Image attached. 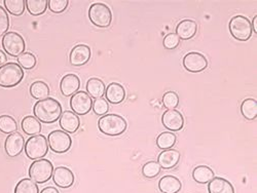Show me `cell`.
Segmentation results:
<instances>
[{
	"mask_svg": "<svg viewBox=\"0 0 257 193\" xmlns=\"http://www.w3.org/2000/svg\"><path fill=\"white\" fill-rule=\"evenodd\" d=\"M161 169L162 167L158 161H155V160L148 161L142 167V174L144 177L152 179L159 176V174L161 173Z\"/></svg>",
	"mask_w": 257,
	"mask_h": 193,
	"instance_id": "33",
	"label": "cell"
},
{
	"mask_svg": "<svg viewBox=\"0 0 257 193\" xmlns=\"http://www.w3.org/2000/svg\"><path fill=\"white\" fill-rule=\"evenodd\" d=\"M98 127L104 135L111 137L119 136L126 130V121L120 115L106 114L99 119Z\"/></svg>",
	"mask_w": 257,
	"mask_h": 193,
	"instance_id": "2",
	"label": "cell"
},
{
	"mask_svg": "<svg viewBox=\"0 0 257 193\" xmlns=\"http://www.w3.org/2000/svg\"><path fill=\"white\" fill-rule=\"evenodd\" d=\"M21 125H22L24 133L29 136H34L41 132V124L39 120L34 116L24 117Z\"/></svg>",
	"mask_w": 257,
	"mask_h": 193,
	"instance_id": "26",
	"label": "cell"
},
{
	"mask_svg": "<svg viewBox=\"0 0 257 193\" xmlns=\"http://www.w3.org/2000/svg\"><path fill=\"white\" fill-rule=\"evenodd\" d=\"M89 18L93 25L99 28L109 27L112 21L110 9L104 4H94L89 10Z\"/></svg>",
	"mask_w": 257,
	"mask_h": 193,
	"instance_id": "7",
	"label": "cell"
},
{
	"mask_svg": "<svg viewBox=\"0 0 257 193\" xmlns=\"http://www.w3.org/2000/svg\"><path fill=\"white\" fill-rule=\"evenodd\" d=\"M198 24L192 20H183L176 28V34L180 39L188 40L196 35Z\"/></svg>",
	"mask_w": 257,
	"mask_h": 193,
	"instance_id": "20",
	"label": "cell"
},
{
	"mask_svg": "<svg viewBox=\"0 0 257 193\" xmlns=\"http://www.w3.org/2000/svg\"><path fill=\"white\" fill-rule=\"evenodd\" d=\"M182 184L180 180L174 176H165L159 182V189L162 193H178Z\"/></svg>",
	"mask_w": 257,
	"mask_h": 193,
	"instance_id": "22",
	"label": "cell"
},
{
	"mask_svg": "<svg viewBox=\"0 0 257 193\" xmlns=\"http://www.w3.org/2000/svg\"><path fill=\"white\" fill-rule=\"evenodd\" d=\"M180 156V152L177 151V150L172 148L167 149L164 150L163 152H161V154L158 157V162L162 168L170 169L175 167L178 164Z\"/></svg>",
	"mask_w": 257,
	"mask_h": 193,
	"instance_id": "16",
	"label": "cell"
},
{
	"mask_svg": "<svg viewBox=\"0 0 257 193\" xmlns=\"http://www.w3.org/2000/svg\"><path fill=\"white\" fill-rule=\"evenodd\" d=\"M26 7L32 16H40L47 11L48 0H26Z\"/></svg>",
	"mask_w": 257,
	"mask_h": 193,
	"instance_id": "28",
	"label": "cell"
},
{
	"mask_svg": "<svg viewBox=\"0 0 257 193\" xmlns=\"http://www.w3.org/2000/svg\"><path fill=\"white\" fill-rule=\"evenodd\" d=\"M251 26H252V31L257 33V16L254 17L252 23H251Z\"/></svg>",
	"mask_w": 257,
	"mask_h": 193,
	"instance_id": "42",
	"label": "cell"
},
{
	"mask_svg": "<svg viewBox=\"0 0 257 193\" xmlns=\"http://www.w3.org/2000/svg\"><path fill=\"white\" fill-rule=\"evenodd\" d=\"M163 104L167 109H175L179 105V97L175 92H168L163 97Z\"/></svg>",
	"mask_w": 257,
	"mask_h": 193,
	"instance_id": "35",
	"label": "cell"
},
{
	"mask_svg": "<svg viewBox=\"0 0 257 193\" xmlns=\"http://www.w3.org/2000/svg\"><path fill=\"white\" fill-rule=\"evenodd\" d=\"M69 5L68 0H49L48 7L51 12L55 14H61L67 9Z\"/></svg>",
	"mask_w": 257,
	"mask_h": 193,
	"instance_id": "36",
	"label": "cell"
},
{
	"mask_svg": "<svg viewBox=\"0 0 257 193\" xmlns=\"http://www.w3.org/2000/svg\"><path fill=\"white\" fill-rule=\"evenodd\" d=\"M229 32L231 36L240 41H247L252 35L251 22L247 17L234 16L229 21Z\"/></svg>",
	"mask_w": 257,
	"mask_h": 193,
	"instance_id": "5",
	"label": "cell"
},
{
	"mask_svg": "<svg viewBox=\"0 0 257 193\" xmlns=\"http://www.w3.org/2000/svg\"><path fill=\"white\" fill-rule=\"evenodd\" d=\"M80 125V120L78 116L73 111H64L60 117V126L64 132L73 134L75 133Z\"/></svg>",
	"mask_w": 257,
	"mask_h": 193,
	"instance_id": "18",
	"label": "cell"
},
{
	"mask_svg": "<svg viewBox=\"0 0 257 193\" xmlns=\"http://www.w3.org/2000/svg\"><path fill=\"white\" fill-rule=\"evenodd\" d=\"M176 143V136L173 133L165 132L157 138V145L160 149H171Z\"/></svg>",
	"mask_w": 257,
	"mask_h": 193,
	"instance_id": "31",
	"label": "cell"
},
{
	"mask_svg": "<svg viewBox=\"0 0 257 193\" xmlns=\"http://www.w3.org/2000/svg\"><path fill=\"white\" fill-rule=\"evenodd\" d=\"M25 147V139L18 132L10 134L6 139L5 149L6 152L10 157H16L22 153L23 149Z\"/></svg>",
	"mask_w": 257,
	"mask_h": 193,
	"instance_id": "12",
	"label": "cell"
},
{
	"mask_svg": "<svg viewBox=\"0 0 257 193\" xmlns=\"http://www.w3.org/2000/svg\"><path fill=\"white\" fill-rule=\"evenodd\" d=\"M18 64L22 68L30 70L33 69L36 65V58L31 53H23L18 57Z\"/></svg>",
	"mask_w": 257,
	"mask_h": 193,
	"instance_id": "34",
	"label": "cell"
},
{
	"mask_svg": "<svg viewBox=\"0 0 257 193\" xmlns=\"http://www.w3.org/2000/svg\"><path fill=\"white\" fill-rule=\"evenodd\" d=\"M40 193H60V192L55 187H46L45 189L41 190Z\"/></svg>",
	"mask_w": 257,
	"mask_h": 193,
	"instance_id": "41",
	"label": "cell"
},
{
	"mask_svg": "<svg viewBox=\"0 0 257 193\" xmlns=\"http://www.w3.org/2000/svg\"><path fill=\"white\" fill-rule=\"evenodd\" d=\"M3 48L12 57H19L25 51L24 38L17 32H8L3 37Z\"/></svg>",
	"mask_w": 257,
	"mask_h": 193,
	"instance_id": "8",
	"label": "cell"
},
{
	"mask_svg": "<svg viewBox=\"0 0 257 193\" xmlns=\"http://www.w3.org/2000/svg\"><path fill=\"white\" fill-rule=\"evenodd\" d=\"M54 171L53 163L49 159H38L33 161L29 168V177L32 181L38 184H44L48 182Z\"/></svg>",
	"mask_w": 257,
	"mask_h": 193,
	"instance_id": "4",
	"label": "cell"
},
{
	"mask_svg": "<svg viewBox=\"0 0 257 193\" xmlns=\"http://www.w3.org/2000/svg\"><path fill=\"white\" fill-rule=\"evenodd\" d=\"M48 144L52 151L56 153H65L71 147L72 140L64 131H53L48 137Z\"/></svg>",
	"mask_w": 257,
	"mask_h": 193,
	"instance_id": "9",
	"label": "cell"
},
{
	"mask_svg": "<svg viewBox=\"0 0 257 193\" xmlns=\"http://www.w3.org/2000/svg\"><path fill=\"white\" fill-rule=\"evenodd\" d=\"M24 78V70L18 63L11 62L0 67V87L14 88Z\"/></svg>",
	"mask_w": 257,
	"mask_h": 193,
	"instance_id": "3",
	"label": "cell"
},
{
	"mask_svg": "<svg viewBox=\"0 0 257 193\" xmlns=\"http://www.w3.org/2000/svg\"><path fill=\"white\" fill-rule=\"evenodd\" d=\"M91 49L85 45H78L74 47L69 55V62L74 67H80L87 64L91 59Z\"/></svg>",
	"mask_w": 257,
	"mask_h": 193,
	"instance_id": "15",
	"label": "cell"
},
{
	"mask_svg": "<svg viewBox=\"0 0 257 193\" xmlns=\"http://www.w3.org/2000/svg\"><path fill=\"white\" fill-rule=\"evenodd\" d=\"M18 131V123L16 119L9 115L0 116V132L5 134H13Z\"/></svg>",
	"mask_w": 257,
	"mask_h": 193,
	"instance_id": "30",
	"label": "cell"
},
{
	"mask_svg": "<svg viewBox=\"0 0 257 193\" xmlns=\"http://www.w3.org/2000/svg\"><path fill=\"white\" fill-rule=\"evenodd\" d=\"M15 193H39V189L31 179H22L17 184Z\"/></svg>",
	"mask_w": 257,
	"mask_h": 193,
	"instance_id": "32",
	"label": "cell"
},
{
	"mask_svg": "<svg viewBox=\"0 0 257 193\" xmlns=\"http://www.w3.org/2000/svg\"><path fill=\"white\" fill-rule=\"evenodd\" d=\"M48 151L49 144L47 138L42 135L30 137L25 144V152L30 159H41L48 154Z\"/></svg>",
	"mask_w": 257,
	"mask_h": 193,
	"instance_id": "6",
	"label": "cell"
},
{
	"mask_svg": "<svg viewBox=\"0 0 257 193\" xmlns=\"http://www.w3.org/2000/svg\"><path fill=\"white\" fill-rule=\"evenodd\" d=\"M180 44V38L177 36L176 33H169L165 36L163 45L167 50H174Z\"/></svg>",
	"mask_w": 257,
	"mask_h": 193,
	"instance_id": "37",
	"label": "cell"
},
{
	"mask_svg": "<svg viewBox=\"0 0 257 193\" xmlns=\"http://www.w3.org/2000/svg\"><path fill=\"white\" fill-rule=\"evenodd\" d=\"M7 62H8L7 55L3 51H0V67L4 66L5 64H7Z\"/></svg>",
	"mask_w": 257,
	"mask_h": 193,
	"instance_id": "40",
	"label": "cell"
},
{
	"mask_svg": "<svg viewBox=\"0 0 257 193\" xmlns=\"http://www.w3.org/2000/svg\"><path fill=\"white\" fill-rule=\"evenodd\" d=\"M214 177L215 175H214L213 169L207 165H199L192 171V178L200 184H207Z\"/></svg>",
	"mask_w": 257,
	"mask_h": 193,
	"instance_id": "23",
	"label": "cell"
},
{
	"mask_svg": "<svg viewBox=\"0 0 257 193\" xmlns=\"http://www.w3.org/2000/svg\"><path fill=\"white\" fill-rule=\"evenodd\" d=\"M104 96L106 97L107 102L111 104H119L125 98V91L121 84L117 82H112L106 88Z\"/></svg>",
	"mask_w": 257,
	"mask_h": 193,
	"instance_id": "19",
	"label": "cell"
},
{
	"mask_svg": "<svg viewBox=\"0 0 257 193\" xmlns=\"http://www.w3.org/2000/svg\"><path fill=\"white\" fill-rule=\"evenodd\" d=\"M105 84L104 82L99 78H90L87 82V91L88 94L91 96V98L99 99L105 94Z\"/></svg>",
	"mask_w": 257,
	"mask_h": 193,
	"instance_id": "24",
	"label": "cell"
},
{
	"mask_svg": "<svg viewBox=\"0 0 257 193\" xmlns=\"http://www.w3.org/2000/svg\"><path fill=\"white\" fill-rule=\"evenodd\" d=\"M33 113L39 121L44 123H53L61 117L62 106L56 99L47 98L35 103Z\"/></svg>",
	"mask_w": 257,
	"mask_h": 193,
	"instance_id": "1",
	"label": "cell"
},
{
	"mask_svg": "<svg viewBox=\"0 0 257 193\" xmlns=\"http://www.w3.org/2000/svg\"><path fill=\"white\" fill-rule=\"evenodd\" d=\"M70 107L75 114L85 115L93 108V100L85 92H77L70 99Z\"/></svg>",
	"mask_w": 257,
	"mask_h": 193,
	"instance_id": "10",
	"label": "cell"
},
{
	"mask_svg": "<svg viewBox=\"0 0 257 193\" xmlns=\"http://www.w3.org/2000/svg\"><path fill=\"white\" fill-rule=\"evenodd\" d=\"M10 28V18L7 11L0 6V36L8 33Z\"/></svg>",
	"mask_w": 257,
	"mask_h": 193,
	"instance_id": "39",
	"label": "cell"
},
{
	"mask_svg": "<svg viewBox=\"0 0 257 193\" xmlns=\"http://www.w3.org/2000/svg\"><path fill=\"white\" fill-rule=\"evenodd\" d=\"M80 87V80L75 74H67L60 82V90L63 96L69 97L77 93Z\"/></svg>",
	"mask_w": 257,
	"mask_h": 193,
	"instance_id": "17",
	"label": "cell"
},
{
	"mask_svg": "<svg viewBox=\"0 0 257 193\" xmlns=\"http://www.w3.org/2000/svg\"><path fill=\"white\" fill-rule=\"evenodd\" d=\"M162 122L169 131L178 132L182 130L184 118L181 112L177 111L176 109H168L162 116Z\"/></svg>",
	"mask_w": 257,
	"mask_h": 193,
	"instance_id": "13",
	"label": "cell"
},
{
	"mask_svg": "<svg viewBox=\"0 0 257 193\" xmlns=\"http://www.w3.org/2000/svg\"><path fill=\"white\" fill-rule=\"evenodd\" d=\"M4 4L9 13H11L14 16H22L25 12V0H5Z\"/></svg>",
	"mask_w": 257,
	"mask_h": 193,
	"instance_id": "29",
	"label": "cell"
},
{
	"mask_svg": "<svg viewBox=\"0 0 257 193\" xmlns=\"http://www.w3.org/2000/svg\"><path fill=\"white\" fill-rule=\"evenodd\" d=\"M241 113L248 119L253 120L257 117V101L254 99H246L241 104Z\"/></svg>",
	"mask_w": 257,
	"mask_h": 193,
	"instance_id": "27",
	"label": "cell"
},
{
	"mask_svg": "<svg viewBox=\"0 0 257 193\" xmlns=\"http://www.w3.org/2000/svg\"><path fill=\"white\" fill-rule=\"evenodd\" d=\"M208 184L209 193H234L231 183L221 177H214Z\"/></svg>",
	"mask_w": 257,
	"mask_h": 193,
	"instance_id": "21",
	"label": "cell"
},
{
	"mask_svg": "<svg viewBox=\"0 0 257 193\" xmlns=\"http://www.w3.org/2000/svg\"><path fill=\"white\" fill-rule=\"evenodd\" d=\"M109 109L108 102L105 99L99 98L93 102V110L97 115H104Z\"/></svg>",
	"mask_w": 257,
	"mask_h": 193,
	"instance_id": "38",
	"label": "cell"
},
{
	"mask_svg": "<svg viewBox=\"0 0 257 193\" xmlns=\"http://www.w3.org/2000/svg\"><path fill=\"white\" fill-rule=\"evenodd\" d=\"M30 95L36 100H45L50 96V87L44 81H35L30 87Z\"/></svg>",
	"mask_w": 257,
	"mask_h": 193,
	"instance_id": "25",
	"label": "cell"
},
{
	"mask_svg": "<svg viewBox=\"0 0 257 193\" xmlns=\"http://www.w3.org/2000/svg\"><path fill=\"white\" fill-rule=\"evenodd\" d=\"M53 180L61 188H69L74 184L75 177L72 170L66 166H58L53 171Z\"/></svg>",
	"mask_w": 257,
	"mask_h": 193,
	"instance_id": "14",
	"label": "cell"
},
{
	"mask_svg": "<svg viewBox=\"0 0 257 193\" xmlns=\"http://www.w3.org/2000/svg\"><path fill=\"white\" fill-rule=\"evenodd\" d=\"M183 66L189 72H202L208 66V60L200 53L191 52L186 54L183 58Z\"/></svg>",
	"mask_w": 257,
	"mask_h": 193,
	"instance_id": "11",
	"label": "cell"
}]
</instances>
